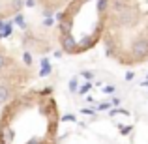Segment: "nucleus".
<instances>
[{
    "label": "nucleus",
    "instance_id": "20e7f679",
    "mask_svg": "<svg viewBox=\"0 0 148 144\" xmlns=\"http://www.w3.org/2000/svg\"><path fill=\"white\" fill-rule=\"evenodd\" d=\"M36 73L26 60H23L17 51L0 41V107L25 92L34 81Z\"/></svg>",
    "mask_w": 148,
    "mask_h": 144
},
{
    "label": "nucleus",
    "instance_id": "f257e3e1",
    "mask_svg": "<svg viewBox=\"0 0 148 144\" xmlns=\"http://www.w3.org/2000/svg\"><path fill=\"white\" fill-rule=\"evenodd\" d=\"M60 107L51 88H26L0 107V144H58Z\"/></svg>",
    "mask_w": 148,
    "mask_h": 144
},
{
    "label": "nucleus",
    "instance_id": "39448f33",
    "mask_svg": "<svg viewBox=\"0 0 148 144\" xmlns=\"http://www.w3.org/2000/svg\"><path fill=\"white\" fill-rule=\"evenodd\" d=\"M26 0H0V23L21 13Z\"/></svg>",
    "mask_w": 148,
    "mask_h": 144
},
{
    "label": "nucleus",
    "instance_id": "f03ea898",
    "mask_svg": "<svg viewBox=\"0 0 148 144\" xmlns=\"http://www.w3.org/2000/svg\"><path fill=\"white\" fill-rule=\"evenodd\" d=\"M101 43L120 66L148 62V0H99Z\"/></svg>",
    "mask_w": 148,
    "mask_h": 144
},
{
    "label": "nucleus",
    "instance_id": "7ed1b4c3",
    "mask_svg": "<svg viewBox=\"0 0 148 144\" xmlns=\"http://www.w3.org/2000/svg\"><path fill=\"white\" fill-rule=\"evenodd\" d=\"M58 43L68 54L86 53L101 43L99 0H71L58 11Z\"/></svg>",
    "mask_w": 148,
    "mask_h": 144
},
{
    "label": "nucleus",
    "instance_id": "423d86ee",
    "mask_svg": "<svg viewBox=\"0 0 148 144\" xmlns=\"http://www.w3.org/2000/svg\"><path fill=\"white\" fill-rule=\"evenodd\" d=\"M34 2H36L43 11H47V13H54V11L64 10L71 0H34Z\"/></svg>",
    "mask_w": 148,
    "mask_h": 144
}]
</instances>
